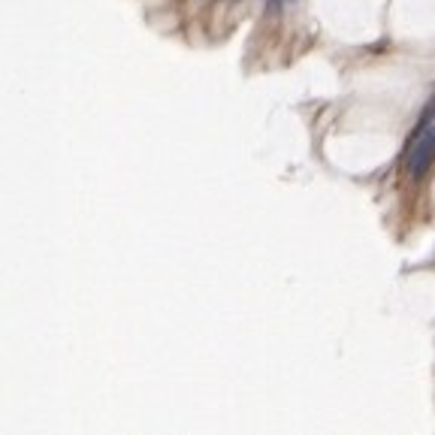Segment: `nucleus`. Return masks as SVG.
<instances>
[{"instance_id":"nucleus-3","label":"nucleus","mask_w":435,"mask_h":435,"mask_svg":"<svg viewBox=\"0 0 435 435\" xmlns=\"http://www.w3.org/2000/svg\"><path fill=\"white\" fill-rule=\"evenodd\" d=\"M266 3H269V9H281L284 3H290V0H266Z\"/></svg>"},{"instance_id":"nucleus-1","label":"nucleus","mask_w":435,"mask_h":435,"mask_svg":"<svg viewBox=\"0 0 435 435\" xmlns=\"http://www.w3.org/2000/svg\"><path fill=\"white\" fill-rule=\"evenodd\" d=\"M435 160V127H426V130L414 133L411 139V148L405 154V169L411 172L414 178L426 176V169L432 167Z\"/></svg>"},{"instance_id":"nucleus-2","label":"nucleus","mask_w":435,"mask_h":435,"mask_svg":"<svg viewBox=\"0 0 435 435\" xmlns=\"http://www.w3.org/2000/svg\"><path fill=\"white\" fill-rule=\"evenodd\" d=\"M432 121H435V97L429 100V106L423 109V115H420V124H417V133H420V130H426V127H432Z\"/></svg>"}]
</instances>
